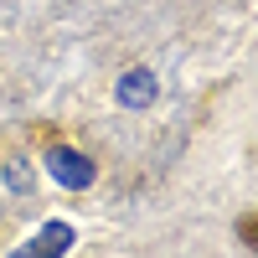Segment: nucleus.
<instances>
[{
  "instance_id": "obj_1",
  "label": "nucleus",
  "mask_w": 258,
  "mask_h": 258,
  "mask_svg": "<svg viewBox=\"0 0 258 258\" xmlns=\"http://www.w3.org/2000/svg\"><path fill=\"white\" fill-rule=\"evenodd\" d=\"M47 170H52V181H62L68 191H83V186H93V160L83 155V150H73V145H52L47 150Z\"/></svg>"
},
{
  "instance_id": "obj_2",
  "label": "nucleus",
  "mask_w": 258,
  "mask_h": 258,
  "mask_svg": "<svg viewBox=\"0 0 258 258\" xmlns=\"http://www.w3.org/2000/svg\"><path fill=\"white\" fill-rule=\"evenodd\" d=\"M155 93H160V78L145 73V68H129V73L119 78V103H124V109H150Z\"/></svg>"
},
{
  "instance_id": "obj_3",
  "label": "nucleus",
  "mask_w": 258,
  "mask_h": 258,
  "mask_svg": "<svg viewBox=\"0 0 258 258\" xmlns=\"http://www.w3.org/2000/svg\"><path fill=\"white\" fill-rule=\"evenodd\" d=\"M73 243H78V238H73V227H68V222H47V227L31 238V248H21L16 258H62Z\"/></svg>"
},
{
  "instance_id": "obj_4",
  "label": "nucleus",
  "mask_w": 258,
  "mask_h": 258,
  "mask_svg": "<svg viewBox=\"0 0 258 258\" xmlns=\"http://www.w3.org/2000/svg\"><path fill=\"white\" fill-rule=\"evenodd\" d=\"M6 186H11V191H31V170L21 165V160H11V165H6Z\"/></svg>"
},
{
  "instance_id": "obj_5",
  "label": "nucleus",
  "mask_w": 258,
  "mask_h": 258,
  "mask_svg": "<svg viewBox=\"0 0 258 258\" xmlns=\"http://www.w3.org/2000/svg\"><path fill=\"white\" fill-rule=\"evenodd\" d=\"M238 238H243V243L258 253V217H243V222H238Z\"/></svg>"
}]
</instances>
